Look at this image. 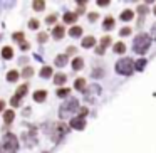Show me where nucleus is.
<instances>
[{
    "mask_svg": "<svg viewBox=\"0 0 156 153\" xmlns=\"http://www.w3.org/2000/svg\"><path fill=\"white\" fill-rule=\"evenodd\" d=\"M149 44H151V39H149V35H146V34H139L138 37L134 39V44H133V51H134L136 54H144V52L148 51Z\"/></svg>",
    "mask_w": 156,
    "mask_h": 153,
    "instance_id": "f257e3e1",
    "label": "nucleus"
},
{
    "mask_svg": "<svg viewBox=\"0 0 156 153\" xmlns=\"http://www.w3.org/2000/svg\"><path fill=\"white\" fill-rule=\"evenodd\" d=\"M133 69H134V62H133V59H129V57H124V59H121V61L116 62V71H118V74L129 76L133 72Z\"/></svg>",
    "mask_w": 156,
    "mask_h": 153,
    "instance_id": "f03ea898",
    "label": "nucleus"
},
{
    "mask_svg": "<svg viewBox=\"0 0 156 153\" xmlns=\"http://www.w3.org/2000/svg\"><path fill=\"white\" fill-rule=\"evenodd\" d=\"M79 108V103H77V99H69V101H66L64 104L61 106V109H59V116L61 118H66V116H69L72 111H76V109Z\"/></svg>",
    "mask_w": 156,
    "mask_h": 153,
    "instance_id": "7ed1b4c3",
    "label": "nucleus"
},
{
    "mask_svg": "<svg viewBox=\"0 0 156 153\" xmlns=\"http://www.w3.org/2000/svg\"><path fill=\"white\" fill-rule=\"evenodd\" d=\"M4 148H5V151H9V153H15V151H17V148H19L17 136L12 135V133L5 135V138H4Z\"/></svg>",
    "mask_w": 156,
    "mask_h": 153,
    "instance_id": "20e7f679",
    "label": "nucleus"
},
{
    "mask_svg": "<svg viewBox=\"0 0 156 153\" xmlns=\"http://www.w3.org/2000/svg\"><path fill=\"white\" fill-rule=\"evenodd\" d=\"M71 126H72V128H76V129H84V126H86L84 118H81V116H77V118H72V119H71Z\"/></svg>",
    "mask_w": 156,
    "mask_h": 153,
    "instance_id": "39448f33",
    "label": "nucleus"
},
{
    "mask_svg": "<svg viewBox=\"0 0 156 153\" xmlns=\"http://www.w3.org/2000/svg\"><path fill=\"white\" fill-rule=\"evenodd\" d=\"M76 20H77V14H74V12H66L64 14V22L66 24H74Z\"/></svg>",
    "mask_w": 156,
    "mask_h": 153,
    "instance_id": "423d86ee",
    "label": "nucleus"
},
{
    "mask_svg": "<svg viewBox=\"0 0 156 153\" xmlns=\"http://www.w3.org/2000/svg\"><path fill=\"white\" fill-rule=\"evenodd\" d=\"M34 99H35L37 103L45 101V99H47V91H35V93H34Z\"/></svg>",
    "mask_w": 156,
    "mask_h": 153,
    "instance_id": "0eeeda50",
    "label": "nucleus"
},
{
    "mask_svg": "<svg viewBox=\"0 0 156 153\" xmlns=\"http://www.w3.org/2000/svg\"><path fill=\"white\" fill-rule=\"evenodd\" d=\"M52 34H54V39H62L64 37V27L62 25H55Z\"/></svg>",
    "mask_w": 156,
    "mask_h": 153,
    "instance_id": "6e6552de",
    "label": "nucleus"
},
{
    "mask_svg": "<svg viewBox=\"0 0 156 153\" xmlns=\"http://www.w3.org/2000/svg\"><path fill=\"white\" fill-rule=\"evenodd\" d=\"M82 67H84V61H82L81 57H76L74 61H72V69H74V71H81Z\"/></svg>",
    "mask_w": 156,
    "mask_h": 153,
    "instance_id": "1a4fd4ad",
    "label": "nucleus"
},
{
    "mask_svg": "<svg viewBox=\"0 0 156 153\" xmlns=\"http://www.w3.org/2000/svg\"><path fill=\"white\" fill-rule=\"evenodd\" d=\"M133 17H134V14H133V10H129V9H126L124 12H121V20H124V22L133 20Z\"/></svg>",
    "mask_w": 156,
    "mask_h": 153,
    "instance_id": "9d476101",
    "label": "nucleus"
},
{
    "mask_svg": "<svg viewBox=\"0 0 156 153\" xmlns=\"http://www.w3.org/2000/svg\"><path fill=\"white\" fill-rule=\"evenodd\" d=\"M94 44H96V39L92 37V35H89V37H84V39H82V47H92Z\"/></svg>",
    "mask_w": 156,
    "mask_h": 153,
    "instance_id": "9b49d317",
    "label": "nucleus"
},
{
    "mask_svg": "<svg viewBox=\"0 0 156 153\" xmlns=\"http://www.w3.org/2000/svg\"><path fill=\"white\" fill-rule=\"evenodd\" d=\"M66 64H67V56H66V54H61V56L55 57V66L62 67V66H66Z\"/></svg>",
    "mask_w": 156,
    "mask_h": 153,
    "instance_id": "f8f14e48",
    "label": "nucleus"
},
{
    "mask_svg": "<svg viewBox=\"0 0 156 153\" xmlns=\"http://www.w3.org/2000/svg\"><path fill=\"white\" fill-rule=\"evenodd\" d=\"M14 116H15V113L12 111V109H9V111L4 113V121L7 123V125H10V123L14 121Z\"/></svg>",
    "mask_w": 156,
    "mask_h": 153,
    "instance_id": "ddd939ff",
    "label": "nucleus"
},
{
    "mask_svg": "<svg viewBox=\"0 0 156 153\" xmlns=\"http://www.w3.org/2000/svg\"><path fill=\"white\" fill-rule=\"evenodd\" d=\"M102 27H104V31H111V29L114 27V19H112V17H106Z\"/></svg>",
    "mask_w": 156,
    "mask_h": 153,
    "instance_id": "4468645a",
    "label": "nucleus"
},
{
    "mask_svg": "<svg viewBox=\"0 0 156 153\" xmlns=\"http://www.w3.org/2000/svg\"><path fill=\"white\" fill-rule=\"evenodd\" d=\"M74 88H76V89H79V91H84V89H86V79H82V78L76 79Z\"/></svg>",
    "mask_w": 156,
    "mask_h": 153,
    "instance_id": "2eb2a0df",
    "label": "nucleus"
},
{
    "mask_svg": "<svg viewBox=\"0 0 156 153\" xmlns=\"http://www.w3.org/2000/svg\"><path fill=\"white\" fill-rule=\"evenodd\" d=\"M12 56H14L12 47H4V49H2V57H4V59H12Z\"/></svg>",
    "mask_w": 156,
    "mask_h": 153,
    "instance_id": "dca6fc26",
    "label": "nucleus"
},
{
    "mask_svg": "<svg viewBox=\"0 0 156 153\" xmlns=\"http://www.w3.org/2000/svg\"><path fill=\"white\" fill-rule=\"evenodd\" d=\"M41 76H42V78H51V76H52V67L44 66V67L41 69Z\"/></svg>",
    "mask_w": 156,
    "mask_h": 153,
    "instance_id": "f3484780",
    "label": "nucleus"
},
{
    "mask_svg": "<svg viewBox=\"0 0 156 153\" xmlns=\"http://www.w3.org/2000/svg\"><path fill=\"white\" fill-rule=\"evenodd\" d=\"M69 34H71L72 37H79V35L82 34V29H81V27H77V25H74V27H71Z\"/></svg>",
    "mask_w": 156,
    "mask_h": 153,
    "instance_id": "a211bd4d",
    "label": "nucleus"
},
{
    "mask_svg": "<svg viewBox=\"0 0 156 153\" xmlns=\"http://www.w3.org/2000/svg\"><path fill=\"white\" fill-rule=\"evenodd\" d=\"M66 79H67V78H66V74H55L54 82L59 86V84H64V82H66Z\"/></svg>",
    "mask_w": 156,
    "mask_h": 153,
    "instance_id": "6ab92c4d",
    "label": "nucleus"
},
{
    "mask_svg": "<svg viewBox=\"0 0 156 153\" xmlns=\"http://www.w3.org/2000/svg\"><path fill=\"white\" fill-rule=\"evenodd\" d=\"M19 76H20V74H19L17 71H10V72L7 74V79H9L10 82H14V81H17V79H19Z\"/></svg>",
    "mask_w": 156,
    "mask_h": 153,
    "instance_id": "aec40b11",
    "label": "nucleus"
},
{
    "mask_svg": "<svg viewBox=\"0 0 156 153\" xmlns=\"http://www.w3.org/2000/svg\"><path fill=\"white\" fill-rule=\"evenodd\" d=\"M124 51H126V46L122 44V42H118V44H114V52H118V54H122Z\"/></svg>",
    "mask_w": 156,
    "mask_h": 153,
    "instance_id": "412c9836",
    "label": "nucleus"
},
{
    "mask_svg": "<svg viewBox=\"0 0 156 153\" xmlns=\"http://www.w3.org/2000/svg\"><path fill=\"white\" fill-rule=\"evenodd\" d=\"M27 88H29L27 84H22V86H19V89H17V94H15V96H19V98H22V96H24L25 93H27Z\"/></svg>",
    "mask_w": 156,
    "mask_h": 153,
    "instance_id": "4be33fe9",
    "label": "nucleus"
},
{
    "mask_svg": "<svg viewBox=\"0 0 156 153\" xmlns=\"http://www.w3.org/2000/svg\"><path fill=\"white\" fill-rule=\"evenodd\" d=\"M32 7H34L35 10H42V9L45 7V2H42V0H35L34 4H32Z\"/></svg>",
    "mask_w": 156,
    "mask_h": 153,
    "instance_id": "5701e85b",
    "label": "nucleus"
},
{
    "mask_svg": "<svg viewBox=\"0 0 156 153\" xmlns=\"http://www.w3.org/2000/svg\"><path fill=\"white\" fill-rule=\"evenodd\" d=\"M32 74H34V69L29 67V66H27V67H25L24 71H22V74H20V76H24V78H30Z\"/></svg>",
    "mask_w": 156,
    "mask_h": 153,
    "instance_id": "b1692460",
    "label": "nucleus"
},
{
    "mask_svg": "<svg viewBox=\"0 0 156 153\" xmlns=\"http://www.w3.org/2000/svg\"><path fill=\"white\" fill-rule=\"evenodd\" d=\"M20 99H22V98H19V96H14V98L10 99V104L14 106V108H17V106H20V104H22Z\"/></svg>",
    "mask_w": 156,
    "mask_h": 153,
    "instance_id": "393cba45",
    "label": "nucleus"
},
{
    "mask_svg": "<svg viewBox=\"0 0 156 153\" xmlns=\"http://www.w3.org/2000/svg\"><path fill=\"white\" fill-rule=\"evenodd\" d=\"M109 44H111V37H109V35H104V37L101 39V47L104 49L106 46H109Z\"/></svg>",
    "mask_w": 156,
    "mask_h": 153,
    "instance_id": "a878e982",
    "label": "nucleus"
},
{
    "mask_svg": "<svg viewBox=\"0 0 156 153\" xmlns=\"http://www.w3.org/2000/svg\"><path fill=\"white\" fill-rule=\"evenodd\" d=\"M69 94V89H57V96H61V98H66V96Z\"/></svg>",
    "mask_w": 156,
    "mask_h": 153,
    "instance_id": "bb28decb",
    "label": "nucleus"
},
{
    "mask_svg": "<svg viewBox=\"0 0 156 153\" xmlns=\"http://www.w3.org/2000/svg\"><path fill=\"white\" fill-rule=\"evenodd\" d=\"M14 39H15V41H19V42H22V41H24V34H22V32H15Z\"/></svg>",
    "mask_w": 156,
    "mask_h": 153,
    "instance_id": "cd10ccee",
    "label": "nucleus"
},
{
    "mask_svg": "<svg viewBox=\"0 0 156 153\" xmlns=\"http://www.w3.org/2000/svg\"><path fill=\"white\" fill-rule=\"evenodd\" d=\"M138 12H139L141 15L148 14V7H144V5H139V7H138Z\"/></svg>",
    "mask_w": 156,
    "mask_h": 153,
    "instance_id": "c85d7f7f",
    "label": "nucleus"
},
{
    "mask_svg": "<svg viewBox=\"0 0 156 153\" xmlns=\"http://www.w3.org/2000/svg\"><path fill=\"white\" fill-rule=\"evenodd\" d=\"M144 64H146L144 59H139V61L136 62V69H143V67H144Z\"/></svg>",
    "mask_w": 156,
    "mask_h": 153,
    "instance_id": "c756f323",
    "label": "nucleus"
},
{
    "mask_svg": "<svg viewBox=\"0 0 156 153\" xmlns=\"http://www.w3.org/2000/svg\"><path fill=\"white\" fill-rule=\"evenodd\" d=\"M29 27H30V29H37L39 27V22L35 20V19H32V20L29 22Z\"/></svg>",
    "mask_w": 156,
    "mask_h": 153,
    "instance_id": "7c9ffc66",
    "label": "nucleus"
},
{
    "mask_svg": "<svg viewBox=\"0 0 156 153\" xmlns=\"http://www.w3.org/2000/svg\"><path fill=\"white\" fill-rule=\"evenodd\" d=\"M119 34H121V35H129V34H131V29L124 27V29H121V31H119Z\"/></svg>",
    "mask_w": 156,
    "mask_h": 153,
    "instance_id": "2f4dec72",
    "label": "nucleus"
},
{
    "mask_svg": "<svg viewBox=\"0 0 156 153\" xmlns=\"http://www.w3.org/2000/svg\"><path fill=\"white\" fill-rule=\"evenodd\" d=\"M45 22H47V24H54V22H55V15H49V17L45 19Z\"/></svg>",
    "mask_w": 156,
    "mask_h": 153,
    "instance_id": "473e14b6",
    "label": "nucleus"
},
{
    "mask_svg": "<svg viewBox=\"0 0 156 153\" xmlns=\"http://www.w3.org/2000/svg\"><path fill=\"white\" fill-rule=\"evenodd\" d=\"M98 17H99V15L96 14V12H91V14H89V20H92V22H94L96 19H98Z\"/></svg>",
    "mask_w": 156,
    "mask_h": 153,
    "instance_id": "72a5a7b5",
    "label": "nucleus"
},
{
    "mask_svg": "<svg viewBox=\"0 0 156 153\" xmlns=\"http://www.w3.org/2000/svg\"><path fill=\"white\" fill-rule=\"evenodd\" d=\"M47 41V34H41L39 35V42H45Z\"/></svg>",
    "mask_w": 156,
    "mask_h": 153,
    "instance_id": "f704fd0d",
    "label": "nucleus"
},
{
    "mask_svg": "<svg viewBox=\"0 0 156 153\" xmlns=\"http://www.w3.org/2000/svg\"><path fill=\"white\" fill-rule=\"evenodd\" d=\"M92 76H94V78H101V76H102V71H101V69H96Z\"/></svg>",
    "mask_w": 156,
    "mask_h": 153,
    "instance_id": "c9c22d12",
    "label": "nucleus"
},
{
    "mask_svg": "<svg viewBox=\"0 0 156 153\" xmlns=\"http://www.w3.org/2000/svg\"><path fill=\"white\" fill-rule=\"evenodd\" d=\"M86 115H87V108H81V118H86Z\"/></svg>",
    "mask_w": 156,
    "mask_h": 153,
    "instance_id": "e433bc0d",
    "label": "nucleus"
},
{
    "mask_svg": "<svg viewBox=\"0 0 156 153\" xmlns=\"http://www.w3.org/2000/svg\"><path fill=\"white\" fill-rule=\"evenodd\" d=\"M109 0H98V5H108Z\"/></svg>",
    "mask_w": 156,
    "mask_h": 153,
    "instance_id": "4c0bfd02",
    "label": "nucleus"
},
{
    "mask_svg": "<svg viewBox=\"0 0 156 153\" xmlns=\"http://www.w3.org/2000/svg\"><path fill=\"white\" fill-rule=\"evenodd\" d=\"M20 49H22V51H27V49H29V44H27V42H22Z\"/></svg>",
    "mask_w": 156,
    "mask_h": 153,
    "instance_id": "58836bf2",
    "label": "nucleus"
},
{
    "mask_svg": "<svg viewBox=\"0 0 156 153\" xmlns=\"http://www.w3.org/2000/svg\"><path fill=\"white\" fill-rule=\"evenodd\" d=\"M74 52H76V47H69L67 49V54H74Z\"/></svg>",
    "mask_w": 156,
    "mask_h": 153,
    "instance_id": "ea45409f",
    "label": "nucleus"
},
{
    "mask_svg": "<svg viewBox=\"0 0 156 153\" xmlns=\"http://www.w3.org/2000/svg\"><path fill=\"white\" fill-rule=\"evenodd\" d=\"M96 52H98V54H104V49H102V47H98V49H96Z\"/></svg>",
    "mask_w": 156,
    "mask_h": 153,
    "instance_id": "a19ab883",
    "label": "nucleus"
},
{
    "mask_svg": "<svg viewBox=\"0 0 156 153\" xmlns=\"http://www.w3.org/2000/svg\"><path fill=\"white\" fill-rule=\"evenodd\" d=\"M4 108H5V103H4V101H0V111H2Z\"/></svg>",
    "mask_w": 156,
    "mask_h": 153,
    "instance_id": "79ce46f5",
    "label": "nucleus"
},
{
    "mask_svg": "<svg viewBox=\"0 0 156 153\" xmlns=\"http://www.w3.org/2000/svg\"><path fill=\"white\" fill-rule=\"evenodd\" d=\"M154 15H156V7H154Z\"/></svg>",
    "mask_w": 156,
    "mask_h": 153,
    "instance_id": "37998d69",
    "label": "nucleus"
},
{
    "mask_svg": "<svg viewBox=\"0 0 156 153\" xmlns=\"http://www.w3.org/2000/svg\"><path fill=\"white\" fill-rule=\"evenodd\" d=\"M0 153H4V151H2V150H0Z\"/></svg>",
    "mask_w": 156,
    "mask_h": 153,
    "instance_id": "c03bdc74",
    "label": "nucleus"
}]
</instances>
